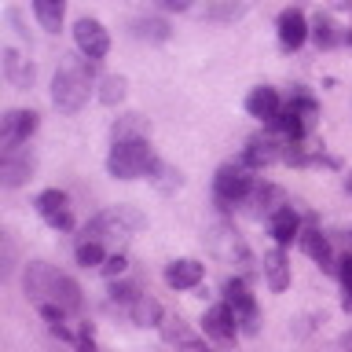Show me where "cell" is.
Here are the masks:
<instances>
[{
    "label": "cell",
    "instance_id": "1",
    "mask_svg": "<svg viewBox=\"0 0 352 352\" xmlns=\"http://www.w3.org/2000/svg\"><path fill=\"white\" fill-rule=\"evenodd\" d=\"M26 294L37 308H63V312H81V286L70 275L44 261H33L26 268Z\"/></svg>",
    "mask_w": 352,
    "mask_h": 352
},
{
    "label": "cell",
    "instance_id": "2",
    "mask_svg": "<svg viewBox=\"0 0 352 352\" xmlns=\"http://www.w3.org/2000/svg\"><path fill=\"white\" fill-rule=\"evenodd\" d=\"M88 63L92 59H74L66 55L63 66L52 77V103L66 110V114H77L88 103Z\"/></svg>",
    "mask_w": 352,
    "mask_h": 352
},
{
    "label": "cell",
    "instance_id": "3",
    "mask_svg": "<svg viewBox=\"0 0 352 352\" xmlns=\"http://www.w3.org/2000/svg\"><path fill=\"white\" fill-rule=\"evenodd\" d=\"M154 154H151V143L147 136H136V140H114L110 147V158H107V169L114 180H136V176L151 173L154 169Z\"/></svg>",
    "mask_w": 352,
    "mask_h": 352
},
{
    "label": "cell",
    "instance_id": "4",
    "mask_svg": "<svg viewBox=\"0 0 352 352\" xmlns=\"http://www.w3.org/2000/svg\"><path fill=\"white\" fill-rule=\"evenodd\" d=\"M140 224H143V217L136 213V209L118 206V209H107V213H99L92 224L85 228V239H96V242H103V246L118 250V246H125V242L132 239V231H136Z\"/></svg>",
    "mask_w": 352,
    "mask_h": 352
},
{
    "label": "cell",
    "instance_id": "5",
    "mask_svg": "<svg viewBox=\"0 0 352 352\" xmlns=\"http://www.w3.org/2000/svg\"><path fill=\"white\" fill-rule=\"evenodd\" d=\"M250 191H253V176H250V165L246 162H242V165H220V169H217L213 195H217L220 209H231V206L246 202Z\"/></svg>",
    "mask_w": 352,
    "mask_h": 352
},
{
    "label": "cell",
    "instance_id": "6",
    "mask_svg": "<svg viewBox=\"0 0 352 352\" xmlns=\"http://www.w3.org/2000/svg\"><path fill=\"white\" fill-rule=\"evenodd\" d=\"M224 305L235 312L239 319V330H246V334H257V301H253L246 279H228L224 283Z\"/></svg>",
    "mask_w": 352,
    "mask_h": 352
},
{
    "label": "cell",
    "instance_id": "7",
    "mask_svg": "<svg viewBox=\"0 0 352 352\" xmlns=\"http://www.w3.org/2000/svg\"><path fill=\"white\" fill-rule=\"evenodd\" d=\"M209 250H213V257H220L224 264H242V268L250 264L246 242L239 239V231L231 224H213L209 228Z\"/></svg>",
    "mask_w": 352,
    "mask_h": 352
},
{
    "label": "cell",
    "instance_id": "8",
    "mask_svg": "<svg viewBox=\"0 0 352 352\" xmlns=\"http://www.w3.org/2000/svg\"><path fill=\"white\" fill-rule=\"evenodd\" d=\"M74 41H77V48H81L85 59H92V63H99L110 52V33L103 30L99 19H77L74 22Z\"/></svg>",
    "mask_w": 352,
    "mask_h": 352
},
{
    "label": "cell",
    "instance_id": "9",
    "mask_svg": "<svg viewBox=\"0 0 352 352\" xmlns=\"http://www.w3.org/2000/svg\"><path fill=\"white\" fill-rule=\"evenodd\" d=\"M37 132V114L33 110H8L0 121V143L4 151H15L22 143H30V136Z\"/></svg>",
    "mask_w": 352,
    "mask_h": 352
},
{
    "label": "cell",
    "instance_id": "10",
    "mask_svg": "<svg viewBox=\"0 0 352 352\" xmlns=\"http://www.w3.org/2000/svg\"><path fill=\"white\" fill-rule=\"evenodd\" d=\"M286 158V143L279 136H272V132H261V136H253L246 143V154H242V162L250 165V169H264V165Z\"/></svg>",
    "mask_w": 352,
    "mask_h": 352
},
{
    "label": "cell",
    "instance_id": "11",
    "mask_svg": "<svg viewBox=\"0 0 352 352\" xmlns=\"http://www.w3.org/2000/svg\"><path fill=\"white\" fill-rule=\"evenodd\" d=\"M37 213L48 220L52 228H59V231H66V228H74V209H70V198H66L63 191H44L41 198H37Z\"/></svg>",
    "mask_w": 352,
    "mask_h": 352
},
{
    "label": "cell",
    "instance_id": "12",
    "mask_svg": "<svg viewBox=\"0 0 352 352\" xmlns=\"http://www.w3.org/2000/svg\"><path fill=\"white\" fill-rule=\"evenodd\" d=\"M202 327H206V334L217 341V345H231L235 341V334H239V319H235V312H231L228 305H213L206 312V319H202Z\"/></svg>",
    "mask_w": 352,
    "mask_h": 352
},
{
    "label": "cell",
    "instance_id": "13",
    "mask_svg": "<svg viewBox=\"0 0 352 352\" xmlns=\"http://www.w3.org/2000/svg\"><path fill=\"white\" fill-rule=\"evenodd\" d=\"M308 19H305V11L301 8H286L283 15H279V44L286 52H297L301 44L308 41Z\"/></svg>",
    "mask_w": 352,
    "mask_h": 352
},
{
    "label": "cell",
    "instance_id": "14",
    "mask_svg": "<svg viewBox=\"0 0 352 352\" xmlns=\"http://www.w3.org/2000/svg\"><path fill=\"white\" fill-rule=\"evenodd\" d=\"M33 169H37V162H33L30 151H4V162H0V180H4L8 187H19L26 176H33Z\"/></svg>",
    "mask_w": 352,
    "mask_h": 352
},
{
    "label": "cell",
    "instance_id": "15",
    "mask_svg": "<svg viewBox=\"0 0 352 352\" xmlns=\"http://www.w3.org/2000/svg\"><path fill=\"white\" fill-rule=\"evenodd\" d=\"M246 110H250V118L275 121V118H279V110H283V99H279V92H275V88L261 85V88H253V92L246 96Z\"/></svg>",
    "mask_w": 352,
    "mask_h": 352
},
{
    "label": "cell",
    "instance_id": "16",
    "mask_svg": "<svg viewBox=\"0 0 352 352\" xmlns=\"http://www.w3.org/2000/svg\"><path fill=\"white\" fill-rule=\"evenodd\" d=\"M246 202H250V217H275L286 206V195L275 184H264L257 191H250Z\"/></svg>",
    "mask_w": 352,
    "mask_h": 352
},
{
    "label": "cell",
    "instance_id": "17",
    "mask_svg": "<svg viewBox=\"0 0 352 352\" xmlns=\"http://www.w3.org/2000/svg\"><path fill=\"white\" fill-rule=\"evenodd\" d=\"M165 283L173 286V290H191V286L202 283V264L184 257V261H173L169 268H165Z\"/></svg>",
    "mask_w": 352,
    "mask_h": 352
},
{
    "label": "cell",
    "instance_id": "18",
    "mask_svg": "<svg viewBox=\"0 0 352 352\" xmlns=\"http://www.w3.org/2000/svg\"><path fill=\"white\" fill-rule=\"evenodd\" d=\"M264 279H268V286L275 294H283L286 286H290V264H286L283 246L272 250V253H264Z\"/></svg>",
    "mask_w": 352,
    "mask_h": 352
},
{
    "label": "cell",
    "instance_id": "19",
    "mask_svg": "<svg viewBox=\"0 0 352 352\" xmlns=\"http://www.w3.org/2000/svg\"><path fill=\"white\" fill-rule=\"evenodd\" d=\"M272 235H275L279 246H290L294 239H301V217H297V209L283 206L279 213L272 217Z\"/></svg>",
    "mask_w": 352,
    "mask_h": 352
},
{
    "label": "cell",
    "instance_id": "20",
    "mask_svg": "<svg viewBox=\"0 0 352 352\" xmlns=\"http://www.w3.org/2000/svg\"><path fill=\"white\" fill-rule=\"evenodd\" d=\"M301 246H305L308 257L319 261L323 268H334V264H330V242L319 228H301Z\"/></svg>",
    "mask_w": 352,
    "mask_h": 352
},
{
    "label": "cell",
    "instance_id": "21",
    "mask_svg": "<svg viewBox=\"0 0 352 352\" xmlns=\"http://www.w3.org/2000/svg\"><path fill=\"white\" fill-rule=\"evenodd\" d=\"M33 15L48 33H59L63 15H66V0H33Z\"/></svg>",
    "mask_w": 352,
    "mask_h": 352
},
{
    "label": "cell",
    "instance_id": "22",
    "mask_svg": "<svg viewBox=\"0 0 352 352\" xmlns=\"http://www.w3.org/2000/svg\"><path fill=\"white\" fill-rule=\"evenodd\" d=\"M125 312L132 316V323H140V327H154L162 319V305L154 301V297H147V294H140L136 301H132Z\"/></svg>",
    "mask_w": 352,
    "mask_h": 352
},
{
    "label": "cell",
    "instance_id": "23",
    "mask_svg": "<svg viewBox=\"0 0 352 352\" xmlns=\"http://www.w3.org/2000/svg\"><path fill=\"white\" fill-rule=\"evenodd\" d=\"M4 74H8V81L11 85H19V88H30L33 85V66L22 59V55H15V52H4Z\"/></svg>",
    "mask_w": 352,
    "mask_h": 352
},
{
    "label": "cell",
    "instance_id": "24",
    "mask_svg": "<svg viewBox=\"0 0 352 352\" xmlns=\"http://www.w3.org/2000/svg\"><path fill=\"white\" fill-rule=\"evenodd\" d=\"M312 37H316L319 48H334V44L341 41V26H338L330 15H323V11H319L316 22H312Z\"/></svg>",
    "mask_w": 352,
    "mask_h": 352
},
{
    "label": "cell",
    "instance_id": "25",
    "mask_svg": "<svg viewBox=\"0 0 352 352\" xmlns=\"http://www.w3.org/2000/svg\"><path fill=\"white\" fill-rule=\"evenodd\" d=\"M107 261V246L96 239H81L77 242V264H85V268H96V264Z\"/></svg>",
    "mask_w": 352,
    "mask_h": 352
},
{
    "label": "cell",
    "instance_id": "26",
    "mask_svg": "<svg viewBox=\"0 0 352 352\" xmlns=\"http://www.w3.org/2000/svg\"><path fill=\"white\" fill-rule=\"evenodd\" d=\"M136 136H147V125H143L140 114H125L114 125V140H136Z\"/></svg>",
    "mask_w": 352,
    "mask_h": 352
},
{
    "label": "cell",
    "instance_id": "27",
    "mask_svg": "<svg viewBox=\"0 0 352 352\" xmlns=\"http://www.w3.org/2000/svg\"><path fill=\"white\" fill-rule=\"evenodd\" d=\"M121 96H125V77H103V92H99V99H103V103H118Z\"/></svg>",
    "mask_w": 352,
    "mask_h": 352
},
{
    "label": "cell",
    "instance_id": "28",
    "mask_svg": "<svg viewBox=\"0 0 352 352\" xmlns=\"http://www.w3.org/2000/svg\"><path fill=\"white\" fill-rule=\"evenodd\" d=\"M338 275H341V290H345V297H341V305L352 312V257H341V268H338Z\"/></svg>",
    "mask_w": 352,
    "mask_h": 352
},
{
    "label": "cell",
    "instance_id": "29",
    "mask_svg": "<svg viewBox=\"0 0 352 352\" xmlns=\"http://www.w3.org/2000/svg\"><path fill=\"white\" fill-rule=\"evenodd\" d=\"M165 338H169V341H176V345H187V341H195L191 338V330H187L184 323H180V319H165Z\"/></svg>",
    "mask_w": 352,
    "mask_h": 352
},
{
    "label": "cell",
    "instance_id": "30",
    "mask_svg": "<svg viewBox=\"0 0 352 352\" xmlns=\"http://www.w3.org/2000/svg\"><path fill=\"white\" fill-rule=\"evenodd\" d=\"M136 33H140V37H147V41H165V37H169V30H165V22H158V19H151V22H140V26H136Z\"/></svg>",
    "mask_w": 352,
    "mask_h": 352
},
{
    "label": "cell",
    "instance_id": "31",
    "mask_svg": "<svg viewBox=\"0 0 352 352\" xmlns=\"http://www.w3.org/2000/svg\"><path fill=\"white\" fill-rule=\"evenodd\" d=\"M151 173H158V187H162V191H169V187H180V173H173L169 165H154Z\"/></svg>",
    "mask_w": 352,
    "mask_h": 352
},
{
    "label": "cell",
    "instance_id": "32",
    "mask_svg": "<svg viewBox=\"0 0 352 352\" xmlns=\"http://www.w3.org/2000/svg\"><path fill=\"white\" fill-rule=\"evenodd\" d=\"M125 268H129V261L121 257V253H110V257L103 261V272L110 275V279H114V275H121V272H125Z\"/></svg>",
    "mask_w": 352,
    "mask_h": 352
},
{
    "label": "cell",
    "instance_id": "33",
    "mask_svg": "<svg viewBox=\"0 0 352 352\" xmlns=\"http://www.w3.org/2000/svg\"><path fill=\"white\" fill-rule=\"evenodd\" d=\"M235 15H242V4H224V8L209 11V19H235Z\"/></svg>",
    "mask_w": 352,
    "mask_h": 352
},
{
    "label": "cell",
    "instance_id": "34",
    "mask_svg": "<svg viewBox=\"0 0 352 352\" xmlns=\"http://www.w3.org/2000/svg\"><path fill=\"white\" fill-rule=\"evenodd\" d=\"M162 4H165V8H176V11H184L187 4H191V0H162Z\"/></svg>",
    "mask_w": 352,
    "mask_h": 352
},
{
    "label": "cell",
    "instance_id": "35",
    "mask_svg": "<svg viewBox=\"0 0 352 352\" xmlns=\"http://www.w3.org/2000/svg\"><path fill=\"white\" fill-rule=\"evenodd\" d=\"M180 352H206V349L198 345V341H187V345H180Z\"/></svg>",
    "mask_w": 352,
    "mask_h": 352
},
{
    "label": "cell",
    "instance_id": "36",
    "mask_svg": "<svg viewBox=\"0 0 352 352\" xmlns=\"http://www.w3.org/2000/svg\"><path fill=\"white\" fill-rule=\"evenodd\" d=\"M334 8H352V0H330Z\"/></svg>",
    "mask_w": 352,
    "mask_h": 352
},
{
    "label": "cell",
    "instance_id": "37",
    "mask_svg": "<svg viewBox=\"0 0 352 352\" xmlns=\"http://www.w3.org/2000/svg\"><path fill=\"white\" fill-rule=\"evenodd\" d=\"M345 187H349V195H352V176H349V184H345Z\"/></svg>",
    "mask_w": 352,
    "mask_h": 352
}]
</instances>
